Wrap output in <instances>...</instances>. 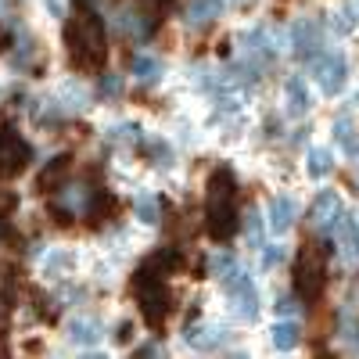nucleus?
<instances>
[{"mask_svg": "<svg viewBox=\"0 0 359 359\" xmlns=\"http://www.w3.org/2000/svg\"><path fill=\"white\" fill-rule=\"evenodd\" d=\"M205 230L212 241H230L237 233V176L230 165H219L208 176L205 191Z\"/></svg>", "mask_w": 359, "mask_h": 359, "instance_id": "f03ea898", "label": "nucleus"}, {"mask_svg": "<svg viewBox=\"0 0 359 359\" xmlns=\"http://www.w3.org/2000/svg\"><path fill=\"white\" fill-rule=\"evenodd\" d=\"M137 355H158V348L155 345H144V348H137Z\"/></svg>", "mask_w": 359, "mask_h": 359, "instance_id": "72a5a7b5", "label": "nucleus"}, {"mask_svg": "<svg viewBox=\"0 0 359 359\" xmlns=\"http://www.w3.org/2000/svg\"><path fill=\"white\" fill-rule=\"evenodd\" d=\"M101 334H104V327L97 320H90V316H79V320L69 323V338L79 341V345H94Z\"/></svg>", "mask_w": 359, "mask_h": 359, "instance_id": "2eb2a0df", "label": "nucleus"}, {"mask_svg": "<svg viewBox=\"0 0 359 359\" xmlns=\"http://www.w3.org/2000/svg\"><path fill=\"white\" fill-rule=\"evenodd\" d=\"M108 140H111V144H140V126L123 123V126H115V130H111Z\"/></svg>", "mask_w": 359, "mask_h": 359, "instance_id": "a878e982", "label": "nucleus"}, {"mask_svg": "<svg viewBox=\"0 0 359 359\" xmlns=\"http://www.w3.org/2000/svg\"><path fill=\"white\" fill-rule=\"evenodd\" d=\"M144 266H151L158 277H165V273H172V269L184 266V259H180V252H176V248H162V252H155L151 259H147Z\"/></svg>", "mask_w": 359, "mask_h": 359, "instance_id": "6ab92c4d", "label": "nucleus"}, {"mask_svg": "<svg viewBox=\"0 0 359 359\" xmlns=\"http://www.w3.org/2000/svg\"><path fill=\"white\" fill-rule=\"evenodd\" d=\"M130 69H133L137 83H147V86H151V83H158V79H162V72H165L162 57H155V54H133Z\"/></svg>", "mask_w": 359, "mask_h": 359, "instance_id": "4468645a", "label": "nucleus"}, {"mask_svg": "<svg viewBox=\"0 0 359 359\" xmlns=\"http://www.w3.org/2000/svg\"><path fill=\"white\" fill-rule=\"evenodd\" d=\"M233 4H248V0H233Z\"/></svg>", "mask_w": 359, "mask_h": 359, "instance_id": "e433bc0d", "label": "nucleus"}, {"mask_svg": "<svg viewBox=\"0 0 359 359\" xmlns=\"http://www.w3.org/2000/svg\"><path fill=\"white\" fill-rule=\"evenodd\" d=\"M309 72H313V79L320 83L323 94H327V97H334L338 90L345 86L348 65H345V57L334 54V50H316V54L309 57Z\"/></svg>", "mask_w": 359, "mask_h": 359, "instance_id": "0eeeda50", "label": "nucleus"}, {"mask_svg": "<svg viewBox=\"0 0 359 359\" xmlns=\"http://www.w3.org/2000/svg\"><path fill=\"white\" fill-rule=\"evenodd\" d=\"M29 298H33V313L40 316V320H54V302H50V298L40 291V287H29Z\"/></svg>", "mask_w": 359, "mask_h": 359, "instance_id": "393cba45", "label": "nucleus"}, {"mask_svg": "<svg viewBox=\"0 0 359 359\" xmlns=\"http://www.w3.org/2000/svg\"><path fill=\"white\" fill-rule=\"evenodd\" d=\"M130 331H133V323H123V327H118V334H115V338H118V341H130Z\"/></svg>", "mask_w": 359, "mask_h": 359, "instance_id": "473e14b6", "label": "nucleus"}, {"mask_svg": "<svg viewBox=\"0 0 359 359\" xmlns=\"http://www.w3.org/2000/svg\"><path fill=\"white\" fill-rule=\"evenodd\" d=\"M230 269H237V262H233V255H226V252H219V255H212V277H226Z\"/></svg>", "mask_w": 359, "mask_h": 359, "instance_id": "bb28decb", "label": "nucleus"}, {"mask_svg": "<svg viewBox=\"0 0 359 359\" xmlns=\"http://www.w3.org/2000/svg\"><path fill=\"white\" fill-rule=\"evenodd\" d=\"M69 176H72V158L69 155H57V158H50V165H43V172L36 180V191L62 194V187L69 184Z\"/></svg>", "mask_w": 359, "mask_h": 359, "instance_id": "1a4fd4ad", "label": "nucleus"}, {"mask_svg": "<svg viewBox=\"0 0 359 359\" xmlns=\"http://www.w3.org/2000/svg\"><path fill=\"white\" fill-rule=\"evenodd\" d=\"M223 0H191L187 4V22L191 25H208L212 18H219Z\"/></svg>", "mask_w": 359, "mask_h": 359, "instance_id": "dca6fc26", "label": "nucleus"}, {"mask_svg": "<svg viewBox=\"0 0 359 359\" xmlns=\"http://www.w3.org/2000/svg\"><path fill=\"white\" fill-rule=\"evenodd\" d=\"M291 40H294V54L302 57V62H309V57L320 50V25H316V22H309V18L294 22Z\"/></svg>", "mask_w": 359, "mask_h": 359, "instance_id": "9d476101", "label": "nucleus"}, {"mask_svg": "<svg viewBox=\"0 0 359 359\" xmlns=\"http://www.w3.org/2000/svg\"><path fill=\"white\" fill-rule=\"evenodd\" d=\"M65 47L76 72H101L108 62V36L104 22L97 18L94 4H79V15L65 25Z\"/></svg>", "mask_w": 359, "mask_h": 359, "instance_id": "f257e3e1", "label": "nucleus"}, {"mask_svg": "<svg viewBox=\"0 0 359 359\" xmlns=\"http://www.w3.org/2000/svg\"><path fill=\"white\" fill-rule=\"evenodd\" d=\"M269 334H273V345H277L280 352H291L298 341H302V327H298L294 320H280Z\"/></svg>", "mask_w": 359, "mask_h": 359, "instance_id": "a211bd4d", "label": "nucleus"}, {"mask_svg": "<svg viewBox=\"0 0 359 359\" xmlns=\"http://www.w3.org/2000/svg\"><path fill=\"white\" fill-rule=\"evenodd\" d=\"M359 11H355V4H345L338 15H334V29H338V33L345 36V33H352V29L359 25V18H355Z\"/></svg>", "mask_w": 359, "mask_h": 359, "instance_id": "5701e85b", "label": "nucleus"}, {"mask_svg": "<svg viewBox=\"0 0 359 359\" xmlns=\"http://www.w3.org/2000/svg\"><path fill=\"white\" fill-rule=\"evenodd\" d=\"M133 291H137V306H140V316L144 323L158 331L165 323V316L172 313V291L165 287V280L155 273L151 266H140L137 277H133Z\"/></svg>", "mask_w": 359, "mask_h": 359, "instance_id": "7ed1b4c3", "label": "nucleus"}, {"mask_svg": "<svg viewBox=\"0 0 359 359\" xmlns=\"http://www.w3.org/2000/svg\"><path fill=\"white\" fill-rule=\"evenodd\" d=\"M47 11H50L54 18H65V15H69V4H65V0H47Z\"/></svg>", "mask_w": 359, "mask_h": 359, "instance_id": "2f4dec72", "label": "nucleus"}, {"mask_svg": "<svg viewBox=\"0 0 359 359\" xmlns=\"http://www.w3.org/2000/svg\"><path fill=\"white\" fill-rule=\"evenodd\" d=\"M334 137L345 144V151H352V155L359 151V147H355V133H352V118H345V115L338 118V123H334Z\"/></svg>", "mask_w": 359, "mask_h": 359, "instance_id": "b1692460", "label": "nucleus"}, {"mask_svg": "<svg viewBox=\"0 0 359 359\" xmlns=\"http://www.w3.org/2000/svg\"><path fill=\"white\" fill-rule=\"evenodd\" d=\"M309 219H313V230L316 233H331L338 226V219H341V198L334 191H320L316 201H313Z\"/></svg>", "mask_w": 359, "mask_h": 359, "instance_id": "6e6552de", "label": "nucleus"}, {"mask_svg": "<svg viewBox=\"0 0 359 359\" xmlns=\"http://www.w3.org/2000/svg\"><path fill=\"white\" fill-rule=\"evenodd\" d=\"M284 97H287V115H294V118H302L306 111H309V90H306V83H302V76H287V83H284Z\"/></svg>", "mask_w": 359, "mask_h": 359, "instance_id": "ddd939ff", "label": "nucleus"}, {"mask_svg": "<svg viewBox=\"0 0 359 359\" xmlns=\"http://www.w3.org/2000/svg\"><path fill=\"white\" fill-rule=\"evenodd\" d=\"M273 309H277V316H291V313L298 309V302H294V298H291V294H280Z\"/></svg>", "mask_w": 359, "mask_h": 359, "instance_id": "c756f323", "label": "nucleus"}, {"mask_svg": "<svg viewBox=\"0 0 359 359\" xmlns=\"http://www.w3.org/2000/svg\"><path fill=\"white\" fill-rule=\"evenodd\" d=\"M334 169V155L327 151V147H309V155H306V172L313 180H323V176H331Z\"/></svg>", "mask_w": 359, "mask_h": 359, "instance_id": "f3484780", "label": "nucleus"}, {"mask_svg": "<svg viewBox=\"0 0 359 359\" xmlns=\"http://www.w3.org/2000/svg\"><path fill=\"white\" fill-rule=\"evenodd\" d=\"M11 47H15V29L8 18H0V54H8Z\"/></svg>", "mask_w": 359, "mask_h": 359, "instance_id": "c85d7f7f", "label": "nucleus"}, {"mask_svg": "<svg viewBox=\"0 0 359 359\" xmlns=\"http://www.w3.org/2000/svg\"><path fill=\"white\" fill-rule=\"evenodd\" d=\"M133 208H137V219L140 223H158L162 219V205H158L155 194H137Z\"/></svg>", "mask_w": 359, "mask_h": 359, "instance_id": "aec40b11", "label": "nucleus"}, {"mask_svg": "<svg viewBox=\"0 0 359 359\" xmlns=\"http://www.w3.org/2000/svg\"><path fill=\"white\" fill-rule=\"evenodd\" d=\"M223 291H226L233 313L241 320L259 316V291H255V284H252V277L245 273V269H230V273L223 277Z\"/></svg>", "mask_w": 359, "mask_h": 359, "instance_id": "423d86ee", "label": "nucleus"}, {"mask_svg": "<svg viewBox=\"0 0 359 359\" xmlns=\"http://www.w3.org/2000/svg\"><path fill=\"white\" fill-rule=\"evenodd\" d=\"M298 219V201L291 194H277L273 201H269V230H291V223Z\"/></svg>", "mask_w": 359, "mask_h": 359, "instance_id": "9b49d317", "label": "nucleus"}, {"mask_svg": "<svg viewBox=\"0 0 359 359\" xmlns=\"http://www.w3.org/2000/svg\"><path fill=\"white\" fill-rule=\"evenodd\" d=\"M144 155L151 158L155 165H165V169L172 165V147H169L165 140H147V144H144Z\"/></svg>", "mask_w": 359, "mask_h": 359, "instance_id": "412c9836", "label": "nucleus"}, {"mask_svg": "<svg viewBox=\"0 0 359 359\" xmlns=\"http://www.w3.org/2000/svg\"><path fill=\"white\" fill-rule=\"evenodd\" d=\"M4 11H8V0H0V18H8Z\"/></svg>", "mask_w": 359, "mask_h": 359, "instance_id": "f704fd0d", "label": "nucleus"}, {"mask_svg": "<svg viewBox=\"0 0 359 359\" xmlns=\"http://www.w3.org/2000/svg\"><path fill=\"white\" fill-rule=\"evenodd\" d=\"M33 162V147L22 140V133L8 123H0V180H11Z\"/></svg>", "mask_w": 359, "mask_h": 359, "instance_id": "39448f33", "label": "nucleus"}, {"mask_svg": "<svg viewBox=\"0 0 359 359\" xmlns=\"http://www.w3.org/2000/svg\"><path fill=\"white\" fill-rule=\"evenodd\" d=\"M101 94H104V97H118V94H123V79L111 76V72H104V76H101Z\"/></svg>", "mask_w": 359, "mask_h": 359, "instance_id": "cd10ccee", "label": "nucleus"}, {"mask_svg": "<svg viewBox=\"0 0 359 359\" xmlns=\"http://www.w3.org/2000/svg\"><path fill=\"white\" fill-rule=\"evenodd\" d=\"M284 255H287V252H284V245H273V248H266V259H262V262H266L269 269H273L277 262H284Z\"/></svg>", "mask_w": 359, "mask_h": 359, "instance_id": "7c9ffc66", "label": "nucleus"}, {"mask_svg": "<svg viewBox=\"0 0 359 359\" xmlns=\"http://www.w3.org/2000/svg\"><path fill=\"white\" fill-rule=\"evenodd\" d=\"M327 284V248L320 241H306L294 259V294L302 302H316Z\"/></svg>", "mask_w": 359, "mask_h": 359, "instance_id": "20e7f679", "label": "nucleus"}, {"mask_svg": "<svg viewBox=\"0 0 359 359\" xmlns=\"http://www.w3.org/2000/svg\"><path fill=\"white\" fill-rule=\"evenodd\" d=\"M334 237H338L341 259H345V262H359V226H355L352 216L341 212V219H338V226H334Z\"/></svg>", "mask_w": 359, "mask_h": 359, "instance_id": "f8f14e48", "label": "nucleus"}, {"mask_svg": "<svg viewBox=\"0 0 359 359\" xmlns=\"http://www.w3.org/2000/svg\"><path fill=\"white\" fill-rule=\"evenodd\" d=\"M0 355H8V345L4 341H0Z\"/></svg>", "mask_w": 359, "mask_h": 359, "instance_id": "c9c22d12", "label": "nucleus"}, {"mask_svg": "<svg viewBox=\"0 0 359 359\" xmlns=\"http://www.w3.org/2000/svg\"><path fill=\"white\" fill-rule=\"evenodd\" d=\"M245 237H248L252 248H262V216L255 212V208L245 212Z\"/></svg>", "mask_w": 359, "mask_h": 359, "instance_id": "4be33fe9", "label": "nucleus"}]
</instances>
